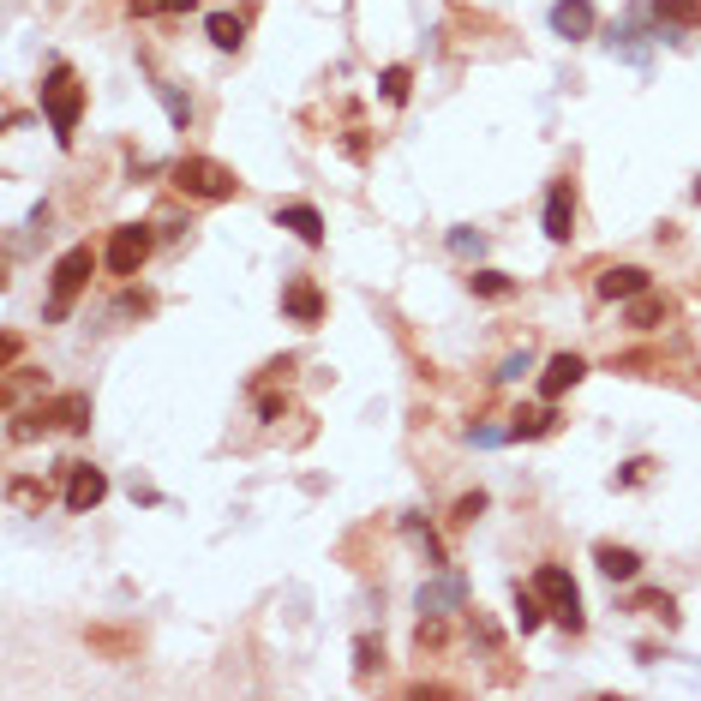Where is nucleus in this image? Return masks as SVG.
Wrapping results in <instances>:
<instances>
[{
  "label": "nucleus",
  "instance_id": "nucleus-16",
  "mask_svg": "<svg viewBox=\"0 0 701 701\" xmlns=\"http://www.w3.org/2000/svg\"><path fill=\"white\" fill-rule=\"evenodd\" d=\"M210 42L216 48H240L246 42V18L240 12H210Z\"/></svg>",
  "mask_w": 701,
  "mask_h": 701
},
{
  "label": "nucleus",
  "instance_id": "nucleus-15",
  "mask_svg": "<svg viewBox=\"0 0 701 701\" xmlns=\"http://www.w3.org/2000/svg\"><path fill=\"white\" fill-rule=\"evenodd\" d=\"M642 12H654L666 24H701V0H642Z\"/></svg>",
  "mask_w": 701,
  "mask_h": 701
},
{
  "label": "nucleus",
  "instance_id": "nucleus-22",
  "mask_svg": "<svg viewBox=\"0 0 701 701\" xmlns=\"http://www.w3.org/2000/svg\"><path fill=\"white\" fill-rule=\"evenodd\" d=\"M510 288H516V282H510V276H498V270H480V276H474V294H486V300H504Z\"/></svg>",
  "mask_w": 701,
  "mask_h": 701
},
{
  "label": "nucleus",
  "instance_id": "nucleus-24",
  "mask_svg": "<svg viewBox=\"0 0 701 701\" xmlns=\"http://www.w3.org/2000/svg\"><path fill=\"white\" fill-rule=\"evenodd\" d=\"M450 246H456L462 258H480V252H486V240H480V234H468V228H456V234H450Z\"/></svg>",
  "mask_w": 701,
  "mask_h": 701
},
{
  "label": "nucleus",
  "instance_id": "nucleus-11",
  "mask_svg": "<svg viewBox=\"0 0 701 701\" xmlns=\"http://www.w3.org/2000/svg\"><path fill=\"white\" fill-rule=\"evenodd\" d=\"M282 312H288L294 324H318V318H324V294H318L312 282H288V294H282Z\"/></svg>",
  "mask_w": 701,
  "mask_h": 701
},
{
  "label": "nucleus",
  "instance_id": "nucleus-3",
  "mask_svg": "<svg viewBox=\"0 0 701 701\" xmlns=\"http://www.w3.org/2000/svg\"><path fill=\"white\" fill-rule=\"evenodd\" d=\"M90 270H96V252H90V246L60 252V264H54V276H48V324L66 318V306L78 300V288L90 282Z\"/></svg>",
  "mask_w": 701,
  "mask_h": 701
},
{
  "label": "nucleus",
  "instance_id": "nucleus-7",
  "mask_svg": "<svg viewBox=\"0 0 701 701\" xmlns=\"http://www.w3.org/2000/svg\"><path fill=\"white\" fill-rule=\"evenodd\" d=\"M582 372H588V366H582V354H552V360H546V378H540V396H546V402H558L564 390H576V384H582Z\"/></svg>",
  "mask_w": 701,
  "mask_h": 701
},
{
  "label": "nucleus",
  "instance_id": "nucleus-2",
  "mask_svg": "<svg viewBox=\"0 0 701 701\" xmlns=\"http://www.w3.org/2000/svg\"><path fill=\"white\" fill-rule=\"evenodd\" d=\"M174 186H180L186 198H210V204H222V198L240 192L234 168H222L216 156H180V162H174Z\"/></svg>",
  "mask_w": 701,
  "mask_h": 701
},
{
  "label": "nucleus",
  "instance_id": "nucleus-13",
  "mask_svg": "<svg viewBox=\"0 0 701 701\" xmlns=\"http://www.w3.org/2000/svg\"><path fill=\"white\" fill-rule=\"evenodd\" d=\"M594 558H600V570H606L612 582H636V576H642V558H636L630 546H600Z\"/></svg>",
  "mask_w": 701,
  "mask_h": 701
},
{
  "label": "nucleus",
  "instance_id": "nucleus-25",
  "mask_svg": "<svg viewBox=\"0 0 701 701\" xmlns=\"http://www.w3.org/2000/svg\"><path fill=\"white\" fill-rule=\"evenodd\" d=\"M480 510H486V492H468V498H462V504H456V522H474V516H480Z\"/></svg>",
  "mask_w": 701,
  "mask_h": 701
},
{
  "label": "nucleus",
  "instance_id": "nucleus-26",
  "mask_svg": "<svg viewBox=\"0 0 701 701\" xmlns=\"http://www.w3.org/2000/svg\"><path fill=\"white\" fill-rule=\"evenodd\" d=\"M696 198H701V186H696Z\"/></svg>",
  "mask_w": 701,
  "mask_h": 701
},
{
  "label": "nucleus",
  "instance_id": "nucleus-17",
  "mask_svg": "<svg viewBox=\"0 0 701 701\" xmlns=\"http://www.w3.org/2000/svg\"><path fill=\"white\" fill-rule=\"evenodd\" d=\"M540 618H546L540 594H534V588H516V624H522V636H528V630H540Z\"/></svg>",
  "mask_w": 701,
  "mask_h": 701
},
{
  "label": "nucleus",
  "instance_id": "nucleus-23",
  "mask_svg": "<svg viewBox=\"0 0 701 701\" xmlns=\"http://www.w3.org/2000/svg\"><path fill=\"white\" fill-rule=\"evenodd\" d=\"M198 0H132V18H156V12H192Z\"/></svg>",
  "mask_w": 701,
  "mask_h": 701
},
{
  "label": "nucleus",
  "instance_id": "nucleus-14",
  "mask_svg": "<svg viewBox=\"0 0 701 701\" xmlns=\"http://www.w3.org/2000/svg\"><path fill=\"white\" fill-rule=\"evenodd\" d=\"M450 606H462V582H456V576H444L438 588H420V612H426V618H444Z\"/></svg>",
  "mask_w": 701,
  "mask_h": 701
},
{
  "label": "nucleus",
  "instance_id": "nucleus-9",
  "mask_svg": "<svg viewBox=\"0 0 701 701\" xmlns=\"http://www.w3.org/2000/svg\"><path fill=\"white\" fill-rule=\"evenodd\" d=\"M636 294H648V270L642 264H612L600 276V300H636Z\"/></svg>",
  "mask_w": 701,
  "mask_h": 701
},
{
  "label": "nucleus",
  "instance_id": "nucleus-6",
  "mask_svg": "<svg viewBox=\"0 0 701 701\" xmlns=\"http://www.w3.org/2000/svg\"><path fill=\"white\" fill-rule=\"evenodd\" d=\"M102 498H108V474L90 468V462H72V468H66V510L84 516V510H96Z\"/></svg>",
  "mask_w": 701,
  "mask_h": 701
},
{
  "label": "nucleus",
  "instance_id": "nucleus-12",
  "mask_svg": "<svg viewBox=\"0 0 701 701\" xmlns=\"http://www.w3.org/2000/svg\"><path fill=\"white\" fill-rule=\"evenodd\" d=\"M552 30L570 36V42L588 36V30H594V0H558V6H552Z\"/></svg>",
  "mask_w": 701,
  "mask_h": 701
},
{
  "label": "nucleus",
  "instance_id": "nucleus-1",
  "mask_svg": "<svg viewBox=\"0 0 701 701\" xmlns=\"http://www.w3.org/2000/svg\"><path fill=\"white\" fill-rule=\"evenodd\" d=\"M42 108H48L54 138H60V144H72L78 114H84V84H78V72H72L66 60H54V66H48V78H42Z\"/></svg>",
  "mask_w": 701,
  "mask_h": 701
},
{
  "label": "nucleus",
  "instance_id": "nucleus-8",
  "mask_svg": "<svg viewBox=\"0 0 701 701\" xmlns=\"http://www.w3.org/2000/svg\"><path fill=\"white\" fill-rule=\"evenodd\" d=\"M576 234V198H570V186H552L546 192V240H570Z\"/></svg>",
  "mask_w": 701,
  "mask_h": 701
},
{
  "label": "nucleus",
  "instance_id": "nucleus-4",
  "mask_svg": "<svg viewBox=\"0 0 701 701\" xmlns=\"http://www.w3.org/2000/svg\"><path fill=\"white\" fill-rule=\"evenodd\" d=\"M534 594L552 606V618H558L564 630H582V588H576V576H570V570L540 564V570H534Z\"/></svg>",
  "mask_w": 701,
  "mask_h": 701
},
{
  "label": "nucleus",
  "instance_id": "nucleus-20",
  "mask_svg": "<svg viewBox=\"0 0 701 701\" xmlns=\"http://www.w3.org/2000/svg\"><path fill=\"white\" fill-rule=\"evenodd\" d=\"M378 84H384V102H408L414 72H408V66H384V78H378Z\"/></svg>",
  "mask_w": 701,
  "mask_h": 701
},
{
  "label": "nucleus",
  "instance_id": "nucleus-10",
  "mask_svg": "<svg viewBox=\"0 0 701 701\" xmlns=\"http://www.w3.org/2000/svg\"><path fill=\"white\" fill-rule=\"evenodd\" d=\"M276 222H282L288 234H300L306 246H324V216H318L312 204H282V210H276Z\"/></svg>",
  "mask_w": 701,
  "mask_h": 701
},
{
  "label": "nucleus",
  "instance_id": "nucleus-19",
  "mask_svg": "<svg viewBox=\"0 0 701 701\" xmlns=\"http://www.w3.org/2000/svg\"><path fill=\"white\" fill-rule=\"evenodd\" d=\"M552 432V414L546 408H528V414H516V426H510V438H546Z\"/></svg>",
  "mask_w": 701,
  "mask_h": 701
},
{
  "label": "nucleus",
  "instance_id": "nucleus-5",
  "mask_svg": "<svg viewBox=\"0 0 701 701\" xmlns=\"http://www.w3.org/2000/svg\"><path fill=\"white\" fill-rule=\"evenodd\" d=\"M150 246H156V240H150V228H144V222H126V228H114V240H108V252H102V258H108V270H114V276H138V264L150 258Z\"/></svg>",
  "mask_w": 701,
  "mask_h": 701
},
{
  "label": "nucleus",
  "instance_id": "nucleus-21",
  "mask_svg": "<svg viewBox=\"0 0 701 701\" xmlns=\"http://www.w3.org/2000/svg\"><path fill=\"white\" fill-rule=\"evenodd\" d=\"M156 96H162V108H168V120H174V126H192V102H186L174 84H156Z\"/></svg>",
  "mask_w": 701,
  "mask_h": 701
},
{
  "label": "nucleus",
  "instance_id": "nucleus-18",
  "mask_svg": "<svg viewBox=\"0 0 701 701\" xmlns=\"http://www.w3.org/2000/svg\"><path fill=\"white\" fill-rule=\"evenodd\" d=\"M666 318V300H654V294H636V306H630V324L636 330H654Z\"/></svg>",
  "mask_w": 701,
  "mask_h": 701
}]
</instances>
